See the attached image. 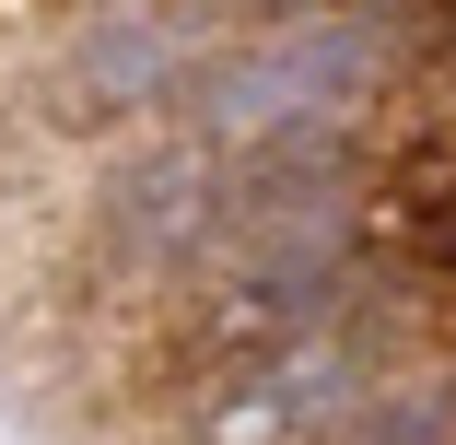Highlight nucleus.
Here are the masks:
<instances>
[{
	"instance_id": "obj_1",
	"label": "nucleus",
	"mask_w": 456,
	"mask_h": 445,
	"mask_svg": "<svg viewBox=\"0 0 456 445\" xmlns=\"http://www.w3.org/2000/svg\"><path fill=\"white\" fill-rule=\"evenodd\" d=\"M164 70V24L152 12H94V95H141Z\"/></svg>"
}]
</instances>
